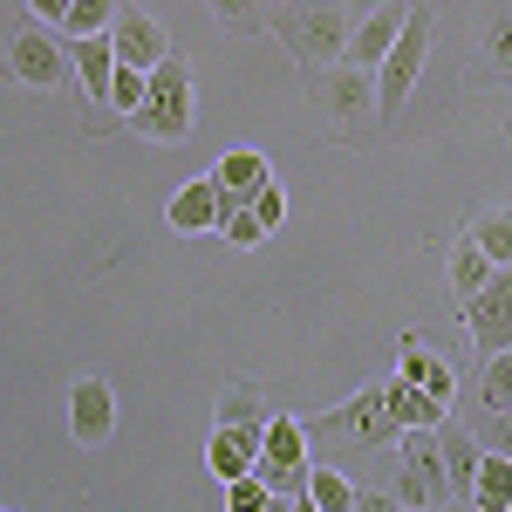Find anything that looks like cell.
Returning a JSON list of instances; mask_svg holds the SVG:
<instances>
[{"label": "cell", "mask_w": 512, "mask_h": 512, "mask_svg": "<svg viewBox=\"0 0 512 512\" xmlns=\"http://www.w3.org/2000/svg\"><path fill=\"white\" fill-rule=\"evenodd\" d=\"M349 21L355 14L342 0H274V14H267V28H274L280 48L301 62V76L349 55Z\"/></svg>", "instance_id": "1"}, {"label": "cell", "mask_w": 512, "mask_h": 512, "mask_svg": "<svg viewBox=\"0 0 512 512\" xmlns=\"http://www.w3.org/2000/svg\"><path fill=\"white\" fill-rule=\"evenodd\" d=\"M130 123L151 137V144H185L198 123V89H192V62L171 48L158 69H151V82H144V103L130 110Z\"/></svg>", "instance_id": "2"}, {"label": "cell", "mask_w": 512, "mask_h": 512, "mask_svg": "<svg viewBox=\"0 0 512 512\" xmlns=\"http://www.w3.org/2000/svg\"><path fill=\"white\" fill-rule=\"evenodd\" d=\"M308 103H315V117L328 130H342V137H369L376 130V69H362V62H328V69H308Z\"/></svg>", "instance_id": "3"}, {"label": "cell", "mask_w": 512, "mask_h": 512, "mask_svg": "<svg viewBox=\"0 0 512 512\" xmlns=\"http://www.w3.org/2000/svg\"><path fill=\"white\" fill-rule=\"evenodd\" d=\"M308 424V444L315 451H383L396 444V417L383 410V383H369V390H355L349 403H335V410H321V417H301Z\"/></svg>", "instance_id": "4"}, {"label": "cell", "mask_w": 512, "mask_h": 512, "mask_svg": "<svg viewBox=\"0 0 512 512\" xmlns=\"http://www.w3.org/2000/svg\"><path fill=\"white\" fill-rule=\"evenodd\" d=\"M431 28H437L431 0H410L396 41L383 48V62H376V123L403 117V103H410V89H417V69H424V55H431Z\"/></svg>", "instance_id": "5"}, {"label": "cell", "mask_w": 512, "mask_h": 512, "mask_svg": "<svg viewBox=\"0 0 512 512\" xmlns=\"http://www.w3.org/2000/svg\"><path fill=\"white\" fill-rule=\"evenodd\" d=\"M396 478L390 499L410 512L424 506H451V485H444V451H437V424H417V431H396Z\"/></svg>", "instance_id": "6"}, {"label": "cell", "mask_w": 512, "mask_h": 512, "mask_svg": "<svg viewBox=\"0 0 512 512\" xmlns=\"http://www.w3.org/2000/svg\"><path fill=\"white\" fill-rule=\"evenodd\" d=\"M308 458H315V444H308V424H301V417H267L253 472L274 485V499H301V485H308Z\"/></svg>", "instance_id": "7"}, {"label": "cell", "mask_w": 512, "mask_h": 512, "mask_svg": "<svg viewBox=\"0 0 512 512\" xmlns=\"http://www.w3.org/2000/svg\"><path fill=\"white\" fill-rule=\"evenodd\" d=\"M458 315H465V335H472L478 355L512 349V260H506V267H492L485 287L458 301Z\"/></svg>", "instance_id": "8"}, {"label": "cell", "mask_w": 512, "mask_h": 512, "mask_svg": "<svg viewBox=\"0 0 512 512\" xmlns=\"http://www.w3.org/2000/svg\"><path fill=\"white\" fill-rule=\"evenodd\" d=\"M7 76L21 82V89H55V82L69 76L62 35H55L48 21H28V28H14V41H7Z\"/></svg>", "instance_id": "9"}, {"label": "cell", "mask_w": 512, "mask_h": 512, "mask_svg": "<svg viewBox=\"0 0 512 512\" xmlns=\"http://www.w3.org/2000/svg\"><path fill=\"white\" fill-rule=\"evenodd\" d=\"M472 69L512 82V0H472Z\"/></svg>", "instance_id": "10"}, {"label": "cell", "mask_w": 512, "mask_h": 512, "mask_svg": "<svg viewBox=\"0 0 512 512\" xmlns=\"http://www.w3.org/2000/svg\"><path fill=\"white\" fill-rule=\"evenodd\" d=\"M69 437L82 451H103L117 437V390H110V376H82L69 390Z\"/></svg>", "instance_id": "11"}, {"label": "cell", "mask_w": 512, "mask_h": 512, "mask_svg": "<svg viewBox=\"0 0 512 512\" xmlns=\"http://www.w3.org/2000/svg\"><path fill=\"white\" fill-rule=\"evenodd\" d=\"M110 48H117V62H130V69H158L164 55H171L164 28L137 0H117V14H110Z\"/></svg>", "instance_id": "12"}, {"label": "cell", "mask_w": 512, "mask_h": 512, "mask_svg": "<svg viewBox=\"0 0 512 512\" xmlns=\"http://www.w3.org/2000/svg\"><path fill=\"white\" fill-rule=\"evenodd\" d=\"M233 205H239V198L219 192L212 178H192V185H178V192H171L164 226H171V233H219V219H226Z\"/></svg>", "instance_id": "13"}, {"label": "cell", "mask_w": 512, "mask_h": 512, "mask_svg": "<svg viewBox=\"0 0 512 512\" xmlns=\"http://www.w3.org/2000/svg\"><path fill=\"white\" fill-rule=\"evenodd\" d=\"M437 451H444V485H451V506H472V472H478V444L472 424H451V410L437 417Z\"/></svg>", "instance_id": "14"}, {"label": "cell", "mask_w": 512, "mask_h": 512, "mask_svg": "<svg viewBox=\"0 0 512 512\" xmlns=\"http://www.w3.org/2000/svg\"><path fill=\"white\" fill-rule=\"evenodd\" d=\"M62 55H69V69H76L82 96L103 103V96H110V76H117V48H110V35H62Z\"/></svg>", "instance_id": "15"}, {"label": "cell", "mask_w": 512, "mask_h": 512, "mask_svg": "<svg viewBox=\"0 0 512 512\" xmlns=\"http://www.w3.org/2000/svg\"><path fill=\"white\" fill-rule=\"evenodd\" d=\"M403 14H410V0H383V7L355 14V21H349V62L376 69V62H383V48L396 41V28H403Z\"/></svg>", "instance_id": "16"}, {"label": "cell", "mask_w": 512, "mask_h": 512, "mask_svg": "<svg viewBox=\"0 0 512 512\" xmlns=\"http://www.w3.org/2000/svg\"><path fill=\"white\" fill-rule=\"evenodd\" d=\"M396 355H403V362H396V376H403V383H417V390H431L437 403H444V410L458 403V369H451L444 355H431L424 342H417V335H403V342H396Z\"/></svg>", "instance_id": "17"}, {"label": "cell", "mask_w": 512, "mask_h": 512, "mask_svg": "<svg viewBox=\"0 0 512 512\" xmlns=\"http://www.w3.org/2000/svg\"><path fill=\"white\" fill-rule=\"evenodd\" d=\"M267 431V424H260ZM260 431H246V424H212V444H205V472L219 478H239V472H253V458H260Z\"/></svg>", "instance_id": "18"}, {"label": "cell", "mask_w": 512, "mask_h": 512, "mask_svg": "<svg viewBox=\"0 0 512 512\" xmlns=\"http://www.w3.org/2000/svg\"><path fill=\"white\" fill-rule=\"evenodd\" d=\"M267 417H274L267 396H260V383H246V376L219 383V396H212V424H246V431H260Z\"/></svg>", "instance_id": "19"}, {"label": "cell", "mask_w": 512, "mask_h": 512, "mask_svg": "<svg viewBox=\"0 0 512 512\" xmlns=\"http://www.w3.org/2000/svg\"><path fill=\"white\" fill-rule=\"evenodd\" d=\"M383 410L396 417V431H417V424H437V417H444V403H437L431 390H417V383H403V376L383 383Z\"/></svg>", "instance_id": "20"}, {"label": "cell", "mask_w": 512, "mask_h": 512, "mask_svg": "<svg viewBox=\"0 0 512 512\" xmlns=\"http://www.w3.org/2000/svg\"><path fill=\"white\" fill-rule=\"evenodd\" d=\"M472 506H485V512H512V458H506V451H478Z\"/></svg>", "instance_id": "21"}, {"label": "cell", "mask_w": 512, "mask_h": 512, "mask_svg": "<svg viewBox=\"0 0 512 512\" xmlns=\"http://www.w3.org/2000/svg\"><path fill=\"white\" fill-rule=\"evenodd\" d=\"M267 178H274V164L260 158V151H226L219 171H212V185H219V192H233V198H253Z\"/></svg>", "instance_id": "22"}, {"label": "cell", "mask_w": 512, "mask_h": 512, "mask_svg": "<svg viewBox=\"0 0 512 512\" xmlns=\"http://www.w3.org/2000/svg\"><path fill=\"white\" fill-rule=\"evenodd\" d=\"M301 506H315V512H349L355 506V485L335 465H315L308 458V485H301Z\"/></svg>", "instance_id": "23"}, {"label": "cell", "mask_w": 512, "mask_h": 512, "mask_svg": "<svg viewBox=\"0 0 512 512\" xmlns=\"http://www.w3.org/2000/svg\"><path fill=\"white\" fill-rule=\"evenodd\" d=\"M212 7V21L226 28V35H267V14H274V0H205Z\"/></svg>", "instance_id": "24"}, {"label": "cell", "mask_w": 512, "mask_h": 512, "mask_svg": "<svg viewBox=\"0 0 512 512\" xmlns=\"http://www.w3.org/2000/svg\"><path fill=\"white\" fill-rule=\"evenodd\" d=\"M465 233L478 239V253H485L492 267H506V260H512V212H506V205H492V212H478V219L465 226Z\"/></svg>", "instance_id": "25"}, {"label": "cell", "mask_w": 512, "mask_h": 512, "mask_svg": "<svg viewBox=\"0 0 512 512\" xmlns=\"http://www.w3.org/2000/svg\"><path fill=\"white\" fill-rule=\"evenodd\" d=\"M485 274H492V260H485V253H478V239L465 233L458 246H451V294H458V301H465V294H478V287H485Z\"/></svg>", "instance_id": "26"}, {"label": "cell", "mask_w": 512, "mask_h": 512, "mask_svg": "<svg viewBox=\"0 0 512 512\" xmlns=\"http://www.w3.org/2000/svg\"><path fill=\"white\" fill-rule=\"evenodd\" d=\"M110 14H117V0H69L62 7V35H110Z\"/></svg>", "instance_id": "27"}, {"label": "cell", "mask_w": 512, "mask_h": 512, "mask_svg": "<svg viewBox=\"0 0 512 512\" xmlns=\"http://www.w3.org/2000/svg\"><path fill=\"white\" fill-rule=\"evenodd\" d=\"M472 437L485 444V451H506V458H512V403H478Z\"/></svg>", "instance_id": "28"}, {"label": "cell", "mask_w": 512, "mask_h": 512, "mask_svg": "<svg viewBox=\"0 0 512 512\" xmlns=\"http://www.w3.org/2000/svg\"><path fill=\"white\" fill-rule=\"evenodd\" d=\"M144 82H151V69H130V62H117V76H110V96H103V110H110V117H130V110L144 103Z\"/></svg>", "instance_id": "29"}, {"label": "cell", "mask_w": 512, "mask_h": 512, "mask_svg": "<svg viewBox=\"0 0 512 512\" xmlns=\"http://www.w3.org/2000/svg\"><path fill=\"white\" fill-rule=\"evenodd\" d=\"M478 362H485L478 369V403H512V349H492Z\"/></svg>", "instance_id": "30"}, {"label": "cell", "mask_w": 512, "mask_h": 512, "mask_svg": "<svg viewBox=\"0 0 512 512\" xmlns=\"http://www.w3.org/2000/svg\"><path fill=\"white\" fill-rule=\"evenodd\" d=\"M226 506L233 512H267L274 506V485L260 472H239V478H226Z\"/></svg>", "instance_id": "31"}, {"label": "cell", "mask_w": 512, "mask_h": 512, "mask_svg": "<svg viewBox=\"0 0 512 512\" xmlns=\"http://www.w3.org/2000/svg\"><path fill=\"white\" fill-rule=\"evenodd\" d=\"M219 233H226V246H260V239H267V226H260V212H253V205L239 198L233 212L219 219Z\"/></svg>", "instance_id": "32"}, {"label": "cell", "mask_w": 512, "mask_h": 512, "mask_svg": "<svg viewBox=\"0 0 512 512\" xmlns=\"http://www.w3.org/2000/svg\"><path fill=\"white\" fill-rule=\"evenodd\" d=\"M246 205H253V212H260V226H267V233H274L280 219H287V192H280V178H267V185H260V192L246 198Z\"/></svg>", "instance_id": "33"}, {"label": "cell", "mask_w": 512, "mask_h": 512, "mask_svg": "<svg viewBox=\"0 0 512 512\" xmlns=\"http://www.w3.org/2000/svg\"><path fill=\"white\" fill-rule=\"evenodd\" d=\"M62 7H69V0H28V14H35V21H48V28L62 21Z\"/></svg>", "instance_id": "34"}, {"label": "cell", "mask_w": 512, "mask_h": 512, "mask_svg": "<svg viewBox=\"0 0 512 512\" xmlns=\"http://www.w3.org/2000/svg\"><path fill=\"white\" fill-rule=\"evenodd\" d=\"M342 7H349V14H369V7H383V0H342Z\"/></svg>", "instance_id": "35"}]
</instances>
